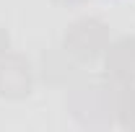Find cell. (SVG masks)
<instances>
[{"instance_id":"277c9868","label":"cell","mask_w":135,"mask_h":132,"mask_svg":"<svg viewBox=\"0 0 135 132\" xmlns=\"http://www.w3.org/2000/svg\"><path fill=\"white\" fill-rule=\"evenodd\" d=\"M8 49V34H3V29H0V52Z\"/></svg>"},{"instance_id":"3957f363","label":"cell","mask_w":135,"mask_h":132,"mask_svg":"<svg viewBox=\"0 0 135 132\" xmlns=\"http://www.w3.org/2000/svg\"><path fill=\"white\" fill-rule=\"evenodd\" d=\"M107 62H112V73L119 78H127V67H133L135 78V39H122L112 47V54L107 57Z\"/></svg>"},{"instance_id":"7a4b0ae2","label":"cell","mask_w":135,"mask_h":132,"mask_svg":"<svg viewBox=\"0 0 135 132\" xmlns=\"http://www.w3.org/2000/svg\"><path fill=\"white\" fill-rule=\"evenodd\" d=\"M31 88V67L23 60L0 62V93L5 96H23Z\"/></svg>"},{"instance_id":"6da1fadb","label":"cell","mask_w":135,"mask_h":132,"mask_svg":"<svg viewBox=\"0 0 135 132\" xmlns=\"http://www.w3.org/2000/svg\"><path fill=\"white\" fill-rule=\"evenodd\" d=\"M104 47V26L99 21H78L70 26L65 36V49L75 54L78 60H94L101 54Z\"/></svg>"}]
</instances>
